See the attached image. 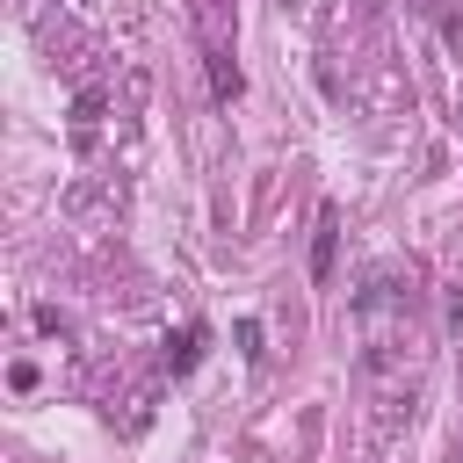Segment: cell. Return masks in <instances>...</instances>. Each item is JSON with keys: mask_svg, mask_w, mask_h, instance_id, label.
I'll return each mask as SVG.
<instances>
[{"mask_svg": "<svg viewBox=\"0 0 463 463\" xmlns=\"http://www.w3.org/2000/svg\"><path fill=\"white\" fill-rule=\"evenodd\" d=\"M195 347H203V326H188L181 340H166V369L181 376V369H195Z\"/></svg>", "mask_w": 463, "mask_h": 463, "instance_id": "obj_1", "label": "cell"}, {"mask_svg": "<svg viewBox=\"0 0 463 463\" xmlns=\"http://www.w3.org/2000/svg\"><path fill=\"white\" fill-rule=\"evenodd\" d=\"M311 275H333V217H326V232H318V246H311Z\"/></svg>", "mask_w": 463, "mask_h": 463, "instance_id": "obj_3", "label": "cell"}, {"mask_svg": "<svg viewBox=\"0 0 463 463\" xmlns=\"http://www.w3.org/2000/svg\"><path fill=\"white\" fill-rule=\"evenodd\" d=\"M210 80H217V101H239V87H246L232 58H217V65H210Z\"/></svg>", "mask_w": 463, "mask_h": 463, "instance_id": "obj_2", "label": "cell"}]
</instances>
